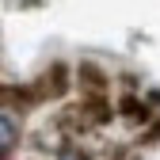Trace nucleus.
<instances>
[{
  "label": "nucleus",
  "mask_w": 160,
  "mask_h": 160,
  "mask_svg": "<svg viewBox=\"0 0 160 160\" xmlns=\"http://www.w3.org/2000/svg\"><path fill=\"white\" fill-rule=\"evenodd\" d=\"M42 92H46V99H61L65 92H69V69L65 65H50L46 72H42Z\"/></svg>",
  "instance_id": "f257e3e1"
},
{
  "label": "nucleus",
  "mask_w": 160,
  "mask_h": 160,
  "mask_svg": "<svg viewBox=\"0 0 160 160\" xmlns=\"http://www.w3.org/2000/svg\"><path fill=\"white\" fill-rule=\"evenodd\" d=\"M80 111H84V118H88L92 126H99V122H107V118L114 114V111H111V103H107L103 95H88V99H84V107H80Z\"/></svg>",
  "instance_id": "7ed1b4c3"
},
{
  "label": "nucleus",
  "mask_w": 160,
  "mask_h": 160,
  "mask_svg": "<svg viewBox=\"0 0 160 160\" xmlns=\"http://www.w3.org/2000/svg\"><path fill=\"white\" fill-rule=\"evenodd\" d=\"M76 76H80V88H84L88 95H103V88H107V76H103V69H95L92 61H84L76 69Z\"/></svg>",
  "instance_id": "f03ea898"
},
{
  "label": "nucleus",
  "mask_w": 160,
  "mask_h": 160,
  "mask_svg": "<svg viewBox=\"0 0 160 160\" xmlns=\"http://www.w3.org/2000/svg\"><path fill=\"white\" fill-rule=\"evenodd\" d=\"M122 114H130V118H141V122H145V114H149V111H145V103H137L133 95H126V99H122Z\"/></svg>",
  "instance_id": "39448f33"
},
{
  "label": "nucleus",
  "mask_w": 160,
  "mask_h": 160,
  "mask_svg": "<svg viewBox=\"0 0 160 160\" xmlns=\"http://www.w3.org/2000/svg\"><path fill=\"white\" fill-rule=\"evenodd\" d=\"M0 145H4V156H12V145H15V122H12V114H4L0 118Z\"/></svg>",
  "instance_id": "20e7f679"
}]
</instances>
